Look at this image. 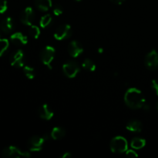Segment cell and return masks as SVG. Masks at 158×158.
Instances as JSON below:
<instances>
[{"instance_id":"obj_20","label":"cell","mask_w":158,"mask_h":158,"mask_svg":"<svg viewBox=\"0 0 158 158\" xmlns=\"http://www.w3.org/2000/svg\"><path fill=\"white\" fill-rule=\"evenodd\" d=\"M82 66H83V69L90 71V72H94L97 69L95 63L89 59H86V60H83V62L82 63Z\"/></svg>"},{"instance_id":"obj_15","label":"cell","mask_w":158,"mask_h":158,"mask_svg":"<svg viewBox=\"0 0 158 158\" xmlns=\"http://www.w3.org/2000/svg\"><path fill=\"white\" fill-rule=\"evenodd\" d=\"M35 5L39 10L47 12L52 6V0H35Z\"/></svg>"},{"instance_id":"obj_2","label":"cell","mask_w":158,"mask_h":158,"mask_svg":"<svg viewBox=\"0 0 158 158\" xmlns=\"http://www.w3.org/2000/svg\"><path fill=\"white\" fill-rule=\"evenodd\" d=\"M110 150L113 153L115 154H122L126 152L128 150L127 140L121 136H117L111 140Z\"/></svg>"},{"instance_id":"obj_26","label":"cell","mask_w":158,"mask_h":158,"mask_svg":"<svg viewBox=\"0 0 158 158\" xmlns=\"http://www.w3.org/2000/svg\"><path fill=\"white\" fill-rule=\"evenodd\" d=\"M126 155L131 158H135L138 157V154H137V152H135V151H133V150H127L126 151Z\"/></svg>"},{"instance_id":"obj_32","label":"cell","mask_w":158,"mask_h":158,"mask_svg":"<svg viewBox=\"0 0 158 158\" xmlns=\"http://www.w3.org/2000/svg\"><path fill=\"white\" fill-rule=\"evenodd\" d=\"M75 1H77V2H81L82 0H75Z\"/></svg>"},{"instance_id":"obj_8","label":"cell","mask_w":158,"mask_h":158,"mask_svg":"<svg viewBox=\"0 0 158 158\" xmlns=\"http://www.w3.org/2000/svg\"><path fill=\"white\" fill-rule=\"evenodd\" d=\"M72 35V28L69 25L64 24L58 27L54 33V38L57 40H64Z\"/></svg>"},{"instance_id":"obj_23","label":"cell","mask_w":158,"mask_h":158,"mask_svg":"<svg viewBox=\"0 0 158 158\" xmlns=\"http://www.w3.org/2000/svg\"><path fill=\"white\" fill-rule=\"evenodd\" d=\"M29 35L33 39H38L40 35V29L37 26L32 25L29 29Z\"/></svg>"},{"instance_id":"obj_1","label":"cell","mask_w":158,"mask_h":158,"mask_svg":"<svg viewBox=\"0 0 158 158\" xmlns=\"http://www.w3.org/2000/svg\"><path fill=\"white\" fill-rule=\"evenodd\" d=\"M124 101L127 106L133 110H138L143 108L146 103V100L140 89L135 87H131L127 90L124 95Z\"/></svg>"},{"instance_id":"obj_16","label":"cell","mask_w":158,"mask_h":158,"mask_svg":"<svg viewBox=\"0 0 158 158\" xmlns=\"http://www.w3.org/2000/svg\"><path fill=\"white\" fill-rule=\"evenodd\" d=\"M126 128L127 131H131V132L139 133L142 130V124L139 120H132L128 122L126 126Z\"/></svg>"},{"instance_id":"obj_19","label":"cell","mask_w":158,"mask_h":158,"mask_svg":"<svg viewBox=\"0 0 158 158\" xmlns=\"http://www.w3.org/2000/svg\"><path fill=\"white\" fill-rule=\"evenodd\" d=\"M52 22V16H51L50 14H46V15H43V16L40 19V27L45 29V28L50 26Z\"/></svg>"},{"instance_id":"obj_34","label":"cell","mask_w":158,"mask_h":158,"mask_svg":"<svg viewBox=\"0 0 158 158\" xmlns=\"http://www.w3.org/2000/svg\"><path fill=\"white\" fill-rule=\"evenodd\" d=\"M0 39H1V38H0Z\"/></svg>"},{"instance_id":"obj_11","label":"cell","mask_w":158,"mask_h":158,"mask_svg":"<svg viewBox=\"0 0 158 158\" xmlns=\"http://www.w3.org/2000/svg\"><path fill=\"white\" fill-rule=\"evenodd\" d=\"M83 52V47L80 42L77 40L70 42L68 46V52L69 56L73 58H77L79 56L81 55L82 52Z\"/></svg>"},{"instance_id":"obj_12","label":"cell","mask_w":158,"mask_h":158,"mask_svg":"<svg viewBox=\"0 0 158 158\" xmlns=\"http://www.w3.org/2000/svg\"><path fill=\"white\" fill-rule=\"evenodd\" d=\"M10 40L15 46H24V45L27 44L28 43L27 36L23 35L20 32H17L12 34L10 36Z\"/></svg>"},{"instance_id":"obj_24","label":"cell","mask_w":158,"mask_h":158,"mask_svg":"<svg viewBox=\"0 0 158 158\" xmlns=\"http://www.w3.org/2000/svg\"><path fill=\"white\" fill-rule=\"evenodd\" d=\"M52 12H53V14L56 16H59V15H62L63 12V7H62L60 5H55V6L53 7V9H52Z\"/></svg>"},{"instance_id":"obj_14","label":"cell","mask_w":158,"mask_h":158,"mask_svg":"<svg viewBox=\"0 0 158 158\" xmlns=\"http://www.w3.org/2000/svg\"><path fill=\"white\" fill-rule=\"evenodd\" d=\"M14 28L13 20L10 17H7L2 19L0 23V29L4 33H10Z\"/></svg>"},{"instance_id":"obj_18","label":"cell","mask_w":158,"mask_h":158,"mask_svg":"<svg viewBox=\"0 0 158 158\" xmlns=\"http://www.w3.org/2000/svg\"><path fill=\"white\" fill-rule=\"evenodd\" d=\"M146 145V140L141 137H134L131 142V146L134 150H140L144 148Z\"/></svg>"},{"instance_id":"obj_6","label":"cell","mask_w":158,"mask_h":158,"mask_svg":"<svg viewBox=\"0 0 158 158\" xmlns=\"http://www.w3.org/2000/svg\"><path fill=\"white\" fill-rule=\"evenodd\" d=\"M145 66L151 70L158 69V52L154 49L147 54L144 60Z\"/></svg>"},{"instance_id":"obj_27","label":"cell","mask_w":158,"mask_h":158,"mask_svg":"<svg viewBox=\"0 0 158 158\" xmlns=\"http://www.w3.org/2000/svg\"><path fill=\"white\" fill-rule=\"evenodd\" d=\"M151 86L155 91L156 94L158 96V80H152V83H151Z\"/></svg>"},{"instance_id":"obj_7","label":"cell","mask_w":158,"mask_h":158,"mask_svg":"<svg viewBox=\"0 0 158 158\" xmlns=\"http://www.w3.org/2000/svg\"><path fill=\"white\" fill-rule=\"evenodd\" d=\"M46 141L43 137L33 136L28 141V148L31 152H39L43 149V145Z\"/></svg>"},{"instance_id":"obj_17","label":"cell","mask_w":158,"mask_h":158,"mask_svg":"<svg viewBox=\"0 0 158 158\" xmlns=\"http://www.w3.org/2000/svg\"><path fill=\"white\" fill-rule=\"evenodd\" d=\"M50 134L52 139H53V140H60V139H62L66 135V131L63 127H56L52 130Z\"/></svg>"},{"instance_id":"obj_25","label":"cell","mask_w":158,"mask_h":158,"mask_svg":"<svg viewBox=\"0 0 158 158\" xmlns=\"http://www.w3.org/2000/svg\"><path fill=\"white\" fill-rule=\"evenodd\" d=\"M7 10V2L6 0H0V14L4 13Z\"/></svg>"},{"instance_id":"obj_4","label":"cell","mask_w":158,"mask_h":158,"mask_svg":"<svg viewBox=\"0 0 158 158\" xmlns=\"http://www.w3.org/2000/svg\"><path fill=\"white\" fill-rule=\"evenodd\" d=\"M56 50L52 46H47L40 52V60L49 69H52V62L55 57Z\"/></svg>"},{"instance_id":"obj_29","label":"cell","mask_w":158,"mask_h":158,"mask_svg":"<svg viewBox=\"0 0 158 158\" xmlns=\"http://www.w3.org/2000/svg\"><path fill=\"white\" fill-rule=\"evenodd\" d=\"M111 1H112L113 2L115 3V4L121 5V4H123V2L125 1V0H111Z\"/></svg>"},{"instance_id":"obj_10","label":"cell","mask_w":158,"mask_h":158,"mask_svg":"<svg viewBox=\"0 0 158 158\" xmlns=\"http://www.w3.org/2000/svg\"><path fill=\"white\" fill-rule=\"evenodd\" d=\"M35 19V12L32 7H26L20 15V20L22 23L26 26H32Z\"/></svg>"},{"instance_id":"obj_13","label":"cell","mask_w":158,"mask_h":158,"mask_svg":"<svg viewBox=\"0 0 158 158\" xmlns=\"http://www.w3.org/2000/svg\"><path fill=\"white\" fill-rule=\"evenodd\" d=\"M38 114L40 118L46 120H49L53 117V112L46 103L43 104L38 109Z\"/></svg>"},{"instance_id":"obj_28","label":"cell","mask_w":158,"mask_h":158,"mask_svg":"<svg viewBox=\"0 0 158 158\" xmlns=\"http://www.w3.org/2000/svg\"><path fill=\"white\" fill-rule=\"evenodd\" d=\"M71 157H72V154L70 152H65L60 156L61 158H70Z\"/></svg>"},{"instance_id":"obj_33","label":"cell","mask_w":158,"mask_h":158,"mask_svg":"<svg viewBox=\"0 0 158 158\" xmlns=\"http://www.w3.org/2000/svg\"><path fill=\"white\" fill-rule=\"evenodd\" d=\"M157 110H158V103H157Z\"/></svg>"},{"instance_id":"obj_31","label":"cell","mask_w":158,"mask_h":158,"mask_svg":"<svg viewBox=\"0 0 158 158\" xmlns=\"http://www.w3.org/2000/svg\"><path fill=\"white\" fill-rule=\"evenodd\" d=\"M103 51H104V49H103V48H102V47L98 48V49H97V52H98L99 53H100V54H102V53H103Z\"/></svg>"},{"instance_id":"obj_5","label":"cell","mask_w":158,"mask_h":158,"mask_svg":"<svg viewBox=\"0 0 158 158\" xmlns=\"http://www.w3.org/2000/svg\"><path fill=\"white\" fill-rule=\"evenodd\" d=\"M63 71L69 78H74L80 73V67L76 61H68L63 65Z\"/></svg>"},{"instance_id":"obj_30","label":"cell","mask_w":158,"mask_h":158,"mask_svg":"<svg viewBox=\"0 0 158 158\" xmlns=\"http://www.w3.org/2000/svg\"><path fill=\"white\" fill-rule=\"evenodd\" d=\"M143 109L144 110L148 111V110H150V109H151V106H150V105L148 104V103H145L143 106Z\"/></svg>"},{"instance_id":"obj_3","label":"cell","mask_w":158,"mask_h":158,"mask_svg":"<svg viewBox=\"0 0 158 158\" xmlns=\"http://www.w3.org/2000/svg\"><path fill=\"white\" fill-rule=\"evenodd\" d=\"M2 155L4 157L9 158H19V157H26L28 158L30 157V154L27 151H23L19 148L15 146H9L4 148L2 151Z\"/></svg>"},{"instance_id":"obj_22","label":"cell","mask_w":158,"mask_h":158,"mask_svg":"<svg viewBox=\"0 0 158 158\" xmlns=\"http://www.w3.org/2000/svg\"><path fill=\"white\" fill-rule=\"evenodd\" d=\"M9 46V40L6 39H0V56L3 55L8 49Z\"/></svg>"},{"instance_id":"obj_9","label":"cell","mask_w":158,"mask_h":158,"mask_svg":"<svg viewBox=\"0 0 158 158\" xmlns=\"http://www.w3.org/2000/svg\"><path fill=\"white\" fill-rule=\"evenodd\" d=\"M10 64L16 68L24 66V52L21 49L15 51L10 56Z\"/></svg>"},{"instance_id":"obj_21","label":"cell","mask_w":158,"mask_h":158,"mask_svg":"<svg viewBox=\"0 0 158 158\" xmlns=\"http://www.w3.org/2000/svg\"><path fill=\"white\" fill-rule=\"evenodd\" d=\"M23 73L26 75V77L29 80H32L35 77V69L29 66H23Z\"/></svg>"}]
</instances>
